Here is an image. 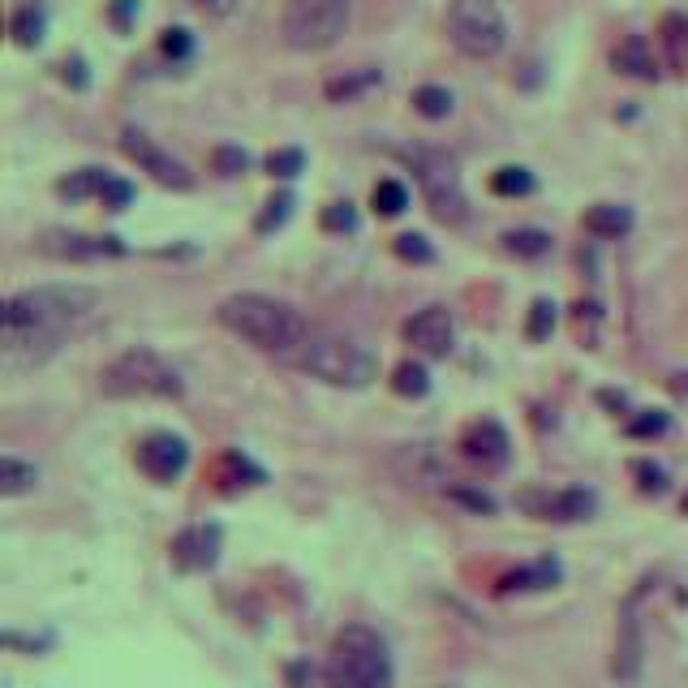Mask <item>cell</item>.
I'll return each mask as SVG.
<instances>
[{"instance_id":"40","label":"cell","mask_w":688,"mask_h":688,"mask_svg":"<svg viewBox=\"0 0 688 688\" xmlns=\"http://www.w3.org/2000/svg\"><path fill=\"white\" fill-rule=\"evenodd\" d=\"M448 499L464 504V508H469V512H477V517H495V499H490L486 490H473V486H448Z\"/></svg>"},{"instance_id":"14","label":"cell","mask_w":688,"mask_h":688,"mask_svg":"<svg viewBox=\"0 0 688 688\" xmlns=\"http://www.w3.org/2000/svg\"><path fill=\"white\" fill-rule=\"evenodd\" d=\"M641 663H646V637H641V620L633 598L620 611V628H615V654H611V676L620 685H637L641 680Z\"/></svg>"},{"instance_id":"45","label":"cell","mask_w":688,"mask_h":688,"mask_svg":"<svg viewBox=\"0 0 688 688\" xmlns=\"http://www.w3.org/2000/svg\"><path fill=\"white\" fill-rule=\"evenodd\" d=\"M199 9H207V13H216V17H229L232 13V0H194Z\"/></svg>"},{"instance_id":"9","label":"cell","mask_w":688,"mask_h":688,"mask_svg":"<svg viewBox=\"0 0 688 688\" xmlns=\"http://www.w3.org/2000/svg\"><path fill=\"white\" fill-rule=\"evenodd\" d=\"M133 464H138L151 482L168 486V482H177V477L190 469V444H186L181 435H173V431H151V435L138 439Z\"/></svg>"},{"instance_id":"5","label":"cell","mask_w":688,"mask_h":688,"mask_svg":"<svg viewBox=\"0 0 688 688\" xmlns=\"http://www.w3.org/2000/svg\"><path fill=\"white\" fill-rule=\"evenodd\" d=\"M328 672H332L336 688H392V680H396V663H392L387 641L366 624H344L332 637Z\"/></svg>"},{"instance_id":"46","label":"cell","mask_w":688,"mask_h":688,"mask_svg":"<svg viewBox=\"0 0 688 688\" xmlns=\"http://www.w3.org/2000/svg\"><path fill=\"white\" fill-rule=\"evenodd\" d=\"M672 392H676V396H685V400H688V374H676V379H672Z\"/></svg>"},{"instance_id":"24","label":"cell","mask_w":688,"mask_h":688,"mask_svg":"<svg viewBox=\"0 0 688 688\" xmlns=\"http://www.w3.org/2000/svg\"><path fill=\"white\" fill-rule=\"evenodd\" d=\"M392 392L405 396V400H422V396L431 392L426 366H422V361H400V366L392 370Z\"/></svg>"},{"instance_id":"8","label":"cell","mask_w":688,"mask_h":688,"mask_svg":"<svg viewBox=\"0 0 688 688\" xmlns=\"http://www.w3.org/2000/svg\"><path fill=\"white\" fill-rule=\"evenodd\" d=\"M448 35H453V48H457L460 56L490 61L508 43V22L495 9V0H453Z\"/></svg>"},{"instance_id":"26","label":"cell","mask_w":688,"mask_h":688,"mask_svg":"<svg viewBox=\"0 0 688 688\" xmlns=\"http://www.w3.org/2000/svg\"><path fill=\"white\" fill-rule=\"evenodd\" d=\"M504 250L517 258H543L551 254V232L543 229H508L504 232Z\"/></svg>"},{"instance_id":"34","label":"cell","mask_w":688,"mask_h":688,"mask_svg":"<svg viewBox=\"0 0 688 688\" xmlns=\"http://www.w3.org/2000/svg\"><path fill=\"white\" fill-rule=\"evenodd\" d=\"M551 332H556V302L538 297V302L530 306V323H525V336H530V341H547Z\"/></svg>"},{"instance_id":"19","label":"cell","mask_w":688,"mask_h":688,"mask_svg":"<svg viewBox=\"0 0 688 688\" xmlns=\"http://www.w3.org/2000/svg\"><path fill=\"white\" fill-rule=\"evenodd\" d=\"M611 65H615V74H624V78H641V82H654V78H659V61H654V52H650V43H646L641 35L624 39V43L611 52Z\"/></svg>"},{"instance_id":"10","label":"cell","mask_w":688,"mask_h":688,"mask_svg":"<svg viewBox=\"0 0 688 688\" xmlns=\"http://www.w3.org/2000/svg\"><path fill=\"white\" fill-rule=\"evenodd\" d=\"M39 254L61 258V263H100V258H120L125 241L120 237H95V232H74V229H48L35 241Z\"/></svg>"},{"instance_id":"23","label":"cell","mask_w":688,"mask_h":688,"mask_svg":"<svg viewBox=\"0 0 688 688\" xmlns=\"http://www.w3.org/2000/svg\"><path fill=\"white\" fill-rule=\"evenodd\" d=\"M534 186H538L534 173L521 164H504L490 173V194H499V199H525V194H534Z\"/></svg>"},{"instance_id":"16","label":"cell","mask_w":688,"mask_h":688,"mask_svg":"<svg viewBox=\"0 0 688 688\" xmlns=\"http://www.w3.org/2000/svg\"><path fill=\"white\" fill-rule=\"evenodd\" d=\"M525 508L538 517V521H560V525H573V521H589L598 512V495L589 486H569V490H556V495H530Z\"/></svg>"},{"instance_id":"39","label":"cell","mask_w":688,"mask_h":688,"mask_svg":"<svg viewBox=\"0 0 688 688\" xmlns=\"http://www.w3.org/2000/svg\"><path fill=\"white\" fill-rule=\"evenodd\" d=\"M212 168H216L220 177H241V173L250 168V155H245L241 146H216V151H212Z\"/></svg>"},{"instance_id":"2","label":"cell","mask_w":688,"mask_h":688,"mask_svg":"<svg viewBox=\"0 0 688 688\" xmlns=\"http://www.w3.org/2000/svg\"><path fill=\"white\" fill-rule=\"evenodd\" d=\"M216 319L237 341L254 344L258 353H271L280 361H293L310 336L306 319L289 302H276L267 293H232L216 306Z\"/></svg>"},{"instance_id":"12","label":"cell","mask_w":688,"mask_h":688,"mask_svg":"<svg viewBox=\"0 0 688 688\" xmlns=\"http://www.w3.org/2000/svg\"><path fill=\"white\" fill-rule=\"evenodd\" d=\"M120 151H125L142 173H151V181H160V186H168V190H190V186H194L190 168H186L177 155H168L164 146H155L146 133H138V129H125V133H120Z\"/></svg>"},{"instance_id":"42","label":"cell","mask_w":688,"mask_h":688,"mask_svg":"<svg viewBox=\"0 0 688 688\" xmlns=\"http://www.w3.org/2000/svg\"><path fill=\"white\" fill-rule=\"evenodd\" d=\"M100 199H104V207H113V212H120V207H129V203H133V186H129V181H120V177H113V173H109V181H104V190H100Z\"/></svg>"},{"instance_id":"47","label":"cell","mask_w":688,"mask_h":688,"mask_svg":"<svg viewBox=\"0 0 688 688\" xmlns=\"http://www.w3.org/2000/svg\"><path fill=\"white\" fill-rule=\"evenodd\" d=\"M680 508H685V517H688V490H685V499H680Z\"/></svg>"},{"instance_id":"31","label":"cell","mask_w":688,"mask_h":688,"mask_svg":"<svg viewBox=\"0 0 688 688\" xmlns=\"http://www.w3.org/2000/svg\"><path fill=\"white\" fill-rule=\"evenodd\" d=\"M667 426H672V418L663 413V409H646V413H637V418H628V439H659V435H667Z\"/></svg>"},{"instance_id":"18","label":"cell","mask_w":688,"mask_h":688,"mask_svg":"<svg viewBox=\"0 0 688 688\" xmlns=\"http://www.w3.org/2000/svg\"><path fill=\"white\" fill-rule=\"evenodd\" d=\"M379 82H383V69L357 65V69H344V74H336V78H328V82H323V95H328L332 104H353V100L370 95Z\"/></svg>"},{"instance_id":"13","label":"cell","mask_w":688,"mask_h":688,"mask_svg":"<svg viewBox=\"0 0 688 688\" xmlns=\"http://www.w3.org/2000/svg\"><path fill=\"white\" fill-rule=\"evenodd\" d=\"M220 551H225V530L220 525H186L173 543H168V556L181 573H207L220 564Z\"/></svg>"},{"instance_id":"27","label":"cell","mask_w":688,"mask_h":688,"mask_svg":"<svg viewBox=\"0 0 688 688\" xmlns=\"http://www.w3.org/2000/svg\"><path fill=\"white\" fill-rule=\"evenodd\" d=\"M453 91L448 87H435V82H426V87H418L413 91V113L426 116V120H444V116H453Z\"/></svg>"},{"instance_id":"32","label":"cell","mask_w":688,"mask_h":688,"mask_svg":"<svg viewBox=\"0 0 688 688\" xmlns=\"http://www.w3.org/2000/svg\"><path fill=\"white\" fill-rule=\"evenodd\" d=\"M663 39H667L672 61L685 65V56H688V17L685 13H667V17H663Z\"/></svg>"},{"instance_id":"1","label":"cell","mask_w":688,"mask_h":688,"mask_svg":"<svg viewBox=\"0 0 688 688\" xmlns=\"http://www.w3.org/2000/svg\"><path fill=\"white\" fill-rule=\"evenodd\" d=\"M100 310V293L87 284H39L22 289L0 310V361L4 370L43 366L69 332Z\"/></svg>"},{"instance_id":"21","label":"cell","mask_w":688,"mask_h":688,"mask_svg":"<svg viewBox=\"0 0 688 688\" xmlns=\"http://www.w3.org/2000/svg\"><path fill=\"white\" fill-rule=\"evenodd\" d=\"M9 35H13V43L17 48H39L43 43V35H48V9L39 4V0H26V4H17L13 9V17H9Z\"/></svg>"},{"instance_id":"36","label":"cell","mask_w":688,"mask_h":688,"mask_svg":"<svg viewBox=\"0 0 688 688\" xmlns=\"http://www.w3.org/2000/svg\"><path fill=\"white\" fill-rule=\"evenodd\" d=\"M302 164H306V155H302L297 146H284V151H271L263 168H267L271 177H280V181H289V177H297V173H302Z\"/></svg>"},{"instance_id":"48","label":"cell","mask_w":688,"mask_h":688,"mask_svg":"<svg viewBox=\"0 0 688 688\" xmlns=\"http://www.w3.org/2000/svg\"><path fill=\"white\" fill-rule=\"evenodd\" d=\"M435 688H464V685H435Z\"/></svg>"},{"instance_id":"17","label":"cell","mask_w":688,"mask_h":688,"mask_svg":"<svg viewBox=\"0 0 688 688\" xmlns=\"http://www.w3.org/2000/svg\"><path fill=\"white\" fill-rule=\"evenodd\" d=\"M560 576H564L560 560L543 556V560H534V564H521V569H512V573L499 576L495 594H538V589H556Z\"/></svg>"},{"instance_id":"28","label":"cell","mask_w":688,"mask_h":688,"mask_svg":"<svg viewBox=\"0 0 688 688\" xmlns=\"http://www.w3.org/2000/svg\"><path fill=\"white\" fill-rule=\"evenodd\" d=\"M263 477H267V473L245 457V453H225V457H220V482H229V486H258Z\"/></svg>"},{"instance_id":"35","label":"cell","mask_w":688,"mask_h":688,"mask_svg":"<svg viewBox=\"0 0 688 688\" xmlns=\"http://www.w3.org/2000/svg\"><path fill=\"white\" fill-rule=\"evenodd\" d=\"M160 52H164L168 61H190V56H194V35H190L186 26H168V30L160 35Z\"/></svg>"},{"instance_id":"7","label":"cell","mask_w":688,"mask_h":688,"mask_svg":"<svg viewBox=\"0 0 688 688\" xmlns=\"http://www.w3.org/2000/svg\"><path fill=\"white\" fill-rule=\"evenodd\" d=\"M409 164L418 173V186H422V199H426L431 216L444 220V225H464L469 199H464V186H460L457 160L448 151L418 146V151H409Z\"/></svg>"},{"instance_id":"41","label":"cell","mask_w":688,"mask_h":688,"mask_svg":"<svg viewBox=\"0 0 688 688\" xmlns=\"http://www.w3.org/2000/svg\"><path fill=\"white\" fill-rule=\"evenodd\" d=\"M323 229L328 232H353L357 229V212H353V203H348V199L323 207Z\"/></svg>"},{"instance_id":"29","label":"cell","mask_w":688,"mask_h":688,"mask_svg":"<svg viewBox=\"0 0 688 688\" xmlns=\"http://www.w3.org/2000/svg\"><path fill=\"white\" fill-rule=\"evenodd\" d=\"M370 203H374L379 216H400V212L409 207V190H405L400 181L387 177V181H379V186L370 190Z\"/></svg>"},{"instance_id":"25","label":"cell","mask_w":688,"mask_h":688,"mask_svg":"<svg viewBox=\"0 0 688 688\" xmlns=\"http://www.w3.org/2000/svg\"><path fill=\"white\" fill-rule=\"evenodd\" d=\"M104 181H109V173L104 168H78V173H69L61 186H56V194L61 199H69V203H78V199H100V190H104Z\"/></svg>"},{"instance_id":"20","label":"cell","mask_w":688,"mask_h":688,"mask_svg":"<svg viewBox=\"0 0 688 688\" xmlns=\"http://www.w3.org/2000/svg\"><path fill=\"white\" fill-rule=\"evenodd\" d=\"M585 232L602 237V241H615V237H628L633 232V212L624 203H594L585 216H581Z\"/></svg>"},{"instance_id":"3","label":"cell","mask_w":688,"mask_h":688,"mask_svg":"<svg viewBox=\"0 0 688 688\" xmlns=\"http://www.w3.org/2000/svg\"><path fill=\"white\" fill-rule=\"evenodd\" d=\"M293 366L328 387H344V392H361L379 379V361L366 344L341 336V332H315V328H310L306 344L297 348Z\"/></svg>"},{"instance_id":"11","label":"cell","mask_w":688,"mask_h":688,"mask_svg":"<svg viewBox=\"0 0 688 688\" xmlns=\"http://www.w3.org/2000/svg\"><path fill=\"white\" fill-rule=\"evenodd\" d=\"M457 448H460V457L469 460L473 469H482V473H499V469H508V460H512V439H508V431H504L495 418L469 422V426L460 431Z\"/></svg>"},{"instance_id":"37","label":"cell","mask_w":688,"mask_h":688,"mask_svg":"<svg viewBox=\"0 0 688 688\" xmlns=\"http://www.w3.org/2000/svg\"><path fill=\"white\" fill-rule=\"evenodd\" d=\"M392 250H396L405 263H431V258H435V250H431V241H426L422 232H400V237L392 241Z\"/></svg>"},{"instance_id":"22","label":"cell","mask_w":688,"mask_h":688,"mask_svg":"<svg viewBox=\"0 0 688 688\" xmlns=\"http://www.w3.org/2000/svg\"><path fill=\"white\" fill-rule=\"evenodd\" d=\"M39 486V469L26 464L17 457H0V495L4 499H17V495H30Z\"/></svg>"},{"instance_id":"30","label":"cell","mask_w":688,"mask_h":688,"mask_svg":"<svg viewBox=\"0 0 688 688\" xmlns=\"http://www.w3.org/2000/svg\"><path fill=\"white\" fill-rule=\"evenodd\" d=\"M293 203H297V199H293L289 190H280L276 199H267V203H263V212H258L254 229L263 232V237H267V232H276V229H284V220L293 216Z\"/></svg>"},{"instance_id":"43","label":"cell","mask_w":688,"mask_h":688,"mask_svg":"<svg viewBox=\"0 0 688 688\" xmlns=\"http://www.w3.org/2000/svg\"><path fill=\"white\" fill-rule=\"evenodd\" d=\"M61 82L74 87V91H87V87H91L87 61H82V56H65V61H61Z\"/></svg>"},{"instance_id":"38","label":"cell","mask_w":688,"mask_h":688,"mask_svg":"<svg viewBox=\"0 0 688 688\" xmlns=\"http://www.w3.org/2000/svg\"><path fill=\"white\" fill-rule=\"evenodd\" d=\"M633 477H637V486L646 490V495H663L667 490V469L663 464H654V460H633Z\"/></svg>"},{"instance_id":"6","label":"cell","mask_w":688,"mask_h":688,"mask_svg":"<svg viewBox=\"0 0 688 688\" xmlns=\"http://www.w3.org/2000/svg\"><path fill=\"white\" fill-rule=\"evenodd\" d=\"M353 4L348 0H289L280 17V35L293 52H328L348 30Z\"/></svg>"},{"instance_id":"33","label":"cell","mask_w":688,"mask_h":688,"mask_svg":"<svg viewBox=\"0 0 688 688\" xmlns=\"http://www.w3.org/2000/svg\"><path fill=\"white\" fill-rule=\"evenodd\" d=\"M289 688H336L332 685V672H323V667H315V663H306V659H297V663H289Z\"/></svg>"},{"instance_id":"4","label":"cell","mask_w":688,"mask_h":688,"mask_svg":"<svg viewBox=\"0 0 688 688\" xmlns=\"http://www.w3.org/2000/svg\"><path fill=\"white\" fill-rule=\"evenodd\" d=\"M100 392L109 400H177L186 392L181 374L155 348H125L100 370Z\"/></svg>"},{"instance_id":"15","label":"cell","mask_w":688,"mask_h":688,"mask_svg":"<svg viewBox=\"0 0 688 688\" xmlns=\"http://www.w3.org/2000/svg\"><path fill=\"white\" fill-rule=\"evenodd\" d=\"M405 341L413 344L422 357H448L457 344V323L444 306H426L405 323Z\"/></svg>"},{"instance_id":"44","label":"cell","mask_w":688,"mask_h":688,"mask_svg":"<svg viewBox=\"0 0 688 688\" xmlns=\"http://www.w3.org/2000/svg\"><path fill=\"white\" fill-rule=\"evenodd\" d=\"M138 0H109V22H113L116 30H129L133 26V17H138Z\"/></svg>"}]
</instances>
